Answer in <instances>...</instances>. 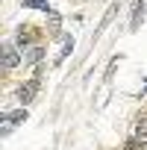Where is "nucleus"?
Returning a JSON list of instances; mask_svg holds the SVG:
<instances>
[{"label":"nucleus","instance_id":"f257e3e1","mask_svg":"<svg viewBox=\"0 0 147 150\" xmlns=\"http://www.w3.org/2000/svg\"><path fill=\"white\" fill-rule=\"evenodd\" d=\"M118 9H121V3H112V6L106 9V15H103V21H100V27H97V30H94V35H91V44H94V41H97V38H100V35H103V33L109 30V24H112V18L118 15Z\"/></svg>","mask_w":147,"mask_h":150},{"label":"nucleus","instance_id":"f03ea898","mask_svg":"<svg viewBox=\"0 0 147 150\" xmlns=\"http://www.w3.org/2000/svg\"><path fill=\"white\" fill-rule=\"evenodd\" d=\"M35 94H38V80H30V83H24L21 88H18V97H21V103L27 106V103H33L35 100Z\"/></svg>","mask_w":147,"mask_h":150},{"label":"nucleus","instance_id":"7ed1b4c3","mask_svg":"<svg viewBox=\"0 0 147 150\" xmlns=\"http://www.w3.org/2000/svg\"><path fill=\"white\" fill-rule=\"evenodd\" d=\"M18 62H21L18 50L12 44H3V68H18Z\"/></svg>","mask_w":147,"mask_h":150},{"label":"nucleus","instance_id":"20e7f679","mask_svg":"<svg viewBox=\"0 0 147 150\" xmlns=\"http://www.w3.org/2000/svg\"><path fill=\"white\" fill-rule=\"evenodd\" d=\"M33 38H35V30H30V27H21V30H18V47H21V50H24Z\"/></svg>","mask_w":147,"mask_h":150},{"label":"nucleus","instance_id":"39448f33","mask_svg":"<svg viewBox=\"0 0 147 150\" xmlns=\"http://www.w3.org/2000/svg\"><path fill=\"white\" fill-rule=\"evenodd\" d=\"M24 121H27V109H15L3 115V124H24Z\"/></svg>","mask_w":147,"mask_h":150},{"label":"nucleus","instance_id":"423d86ee","mask_svg":"<svg viewBox=\"0 0 147 150\" xmlns=\"http://www.w3.org/2000/svg\"><path fill=\"white\" fill-rule=\"evenodd\" d=\"M41 56H44V47H41V44H33V47L27 50V62H30V65H35Z\"/></svg>","mask_w":147,"mask_h":150},{"label":"nucleus","instance_id":"0eeeda50","mask_svg":"<svg viewBox=\"0 0 147 150\" xmlns=\"http://www.w3.org/2000/svg\"><path fill=\"white\" fill-rule=\"evenodd\" d=\"M135 138H138V141H144V138H147V115H144V118H138V124H135Z\"/></svg>","mask_w":147,"mask_h":150},{"label":"nucleus","instance_id":"6e6552de","mask_svg":"<svg viewBox=\"0 0 147 150\" xmlns=\"http://www.w3.org/2000/svg\"><path fill=\"white\" fill-rule=\"evenodd\" d=\"M141 147H144V141H138V138L132 135V138L127 141V147H124V150H141Z\"/></svg>","mask_w":147,"mask_h":150},{"label":"nucleus","instance_id":"1a4fd4ad","mask_svg":"<svg viewBox=\"0 0 147 150\" xmlns=\"http://www.w3.org/2000/svg\"><path fill=\"white\" fill-rule=\"evenodd\" d=\"M27 6H33V9H44V12H50V6L44 3V0H27Z\"/></svg>","mask_w":147,"mask_h":150}]
</instances>
